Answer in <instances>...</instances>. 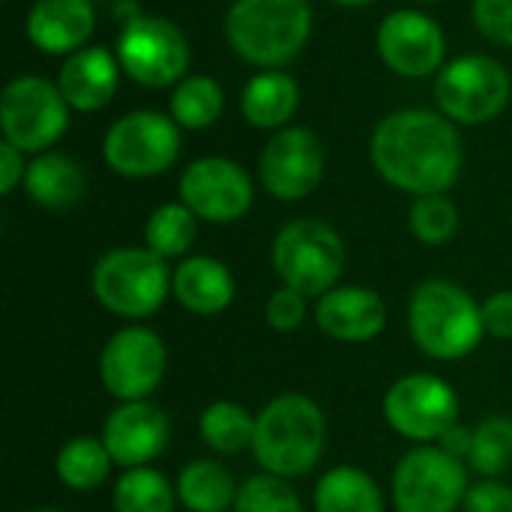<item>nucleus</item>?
I'll return each instance as SVG.
<instances>
[{
  "label": "nucleus",
  "mask_w": 512,
  "mask_h": 512,
  "mask_svg": "<svg viewBox=\"0 0 512 512\" xmlns=\"http://www.w3.org/2000/svg\"><path fill=\"white\" fill-rule=\"evenodd\" d=\"M369 159L384 183L420 198L453 189L465 153L453 120L441 111L405 108L375 126Z\"/></svg>",
  "instance_id": "nucleus-1"
},
{
  "label": "nucleus",
  "mask_w": 512,
  "mask_h": 512,
  "mask_svg": "<svg viewBox=\"0 0 512 512\" xmlns=\"http://www.w3.org/2000/svg\"><path fill=\"white\" fill-rule=\"evenodd\" d=\"M327 450V417L306 393H279L255 414L252 456L264 474L297 480L318 468Z\"/></svg>",
  "instance_id": "nucleus-2"
},
{
  "label": "nucleus",
  "mask_w": 512,
  "mask_h": 512,
  "mask_svg": "<svg viewBox=\"0 0 512 512\" xmlns=\"http://www.w3.org/2000/svg\"><path fill=\"white\" fill-rule=\"evenodd\" d=\"M408 333L429 360L459 363L486 339L483 306L459 282L426 279L408 300Z\"/></svg>",
  "instance_id": "nucleus-3"
},
{
  "label": "nucleus",
  "mask_w": 512,
  "mask_h": 512,
  "mask_svg": "<svg viewBox=\"0 0 512 512\" xmlns=\"http://www.w3.org/2000/svg\"><path fill=\"white\" fill-rule=\"evenodd\" d=\"M312 21L309 0H234L225 15V39L240 60L279 69L303 51Z\"/></svg>",
  "instance_id": "nucleus-4"
},
{
  "label": "nucleus",
  "mask_w": 512,
  "mask_h": 512,
  "mask_svg": "<svg viewBox=\"0 0 512 512\" xmlns=\"http://www.w3.org/2000/svg\"><path fill=\"white\" fill-rule=\"evenodd\" d=\"M171 276L168 261L147 246H117L93 264L90 294L108 315L141 324L171 297Z\"/></svg>",
  "instance_id": "nucleus-5"
},
{
  "label": "nucleus",
  "mask_w": 512,
  "mask_h": 512,
  "mask_svg": "<svg viewBox=\"0 0 512 512\" xmlns=\"http://www.w3.org/2000/svg\"><path fill=\"white\" fill-rule=\"evenodd\" d=\"M270 261L282 285L318 300L333 291L345 273V243L339 231L321 219H291L276 231Z\"/></svg>",
  "instance_id": "nucleus-6"
},
{
  "label": "nucleus",
  "mask_w": 512,
  "mask_h": 512,
  "mask_svg": "<svg viewBox=\"0 0 512 512\" xmlns=\"http://www.w3.org/2000/svg\"><path fill=\"white\" fill-rule=\"evenodd\" d=\"M512 99L510 72L489 54H462L435 75L438 111L456 126H483Z\"/></svg>",
  "instance_id": "nucleus-7"
},
{
  "label": "nucleus",
  "mask_w": 512,
  "mask_h": 512,
  "mask_svg": "<svg viewBox=\"0 0 512 512\" xmlns=\"http://www.w3.org/2000/svg\"><path fill=\"white\" fill-rule=\"evenodd\" d=\"M471 489L468 465L438 444L411 447L393 468L390 498L396 512H456Z\"/></svg>",
  "instance_id": "nucleus-8"
},
{
  "label": "nucleus",
  "mask_w": 512,
  "mask_h": 512,
  "mask_svg": "<svg viewBox=\"0 0 512 512\" xmlns=\"http://www.w3.org/2000/svg\"><path fill=\"white\" fill-rule=\"evenodd\" d=\"M180 156V126L162 111H129L114 120L102 138L105 165L126 180L165 174Z\"/></svg>",
  "instance_id": "nucleus-9"
},
{
  "label": "nucleus",
  "mask_w": 512,
  "mask_h": 512,
  "mask_svg": "<svg viewBox=\"0 0 512 512\" xmlns=\"http://www.w3.org/2000/svg\"><path fill=\"white\" fill-rule=\"evenodd\" d=\"M168 375L165 339L147 324L114 330L99 351V381L117 402L153 399Z\"/></svg>",
  "instance_id": "nucleus-10"
},
{
  "label": "nucleus",
  "mask_w": 512,
  "mask_h": 512,
  "mask_svg": "<svg viewBox=\"0 0 512 512\" xmlns=\"http://www.w3.org/2000/svg\"><path fill=\"white\" fill-rule=\"evenodd\" d=\"M120 69L141 87H171L186 78L192 48L186 33L159 15H135L117 36Z\"/></svg>",
  "instance_id": "nucleus-11"
},
{
  "label": "nucleus",
  "mask_w": 512,
  "mask_h": 512,
  "mask_svg": "<svg viewBox=\"0 0 512 512\" xmlns=\"http://www.w3.org/2000/svg\"><path fill=\"white\" fill-rule=\"evenodd\" d=\"M69 102L60 87L39 75H18L0 93V132L3 141L21 153H45L63 138L69 126Z\"/></svg>",
  "instance_id": "nucleus-12"
},
{
  "label": "nucleus",
  "mask_w": 512,
  "mask_h": 512,
  "mask_svg": "<svg viewBox=\"0 0 512 512\" xmlns=\"http://www.w3.org/2000/svg\"><path fill=\"white\" fill-rule=\"evenodd\" d=\"M381 408L387 426L414 447L438 444L441 435L459 423L462 411L456 387L432 372H411L393 381Z\"/></svg>",
  "instance_id": "nucleus-13"
},
{
  "label": "nucleus",
  "mask_w": 512,
  "mask_h": 512,
  "mask_svg": "<svg viewBox=\"0 0 512 512\" xmlns=\"http://www.w3.org/2000/svg\"><path fill=\"white\" fill-rule=\"evenodd\" d=\"M180 201L210 225H231L252 210L255 186L246 168L228 156H201L180 174Z\"/></svg>",
  "instance_id": "nucleus-14"
},
{
  "label": "nucleus",
  "mask_w": 512,
  "mask_h": 512,
  "mask_svg": "<svg viewBox=\"0 0 512 512\" xmlns=\"http://www.w3.org/2000/svg\"><path fill=\"white\" fill-rule=\"evenodd\" d=\"M324 147L318 135L306 126H285L273 132L258 159V177L276 201L309 198L324 177Z\"/></svg>",
  "instance_id": "nucleus-15"
},
{
  "label": "nucleus",
  "mask_w": 512,
  "mask_h": 512,
  "mask_svg": "<svg viewBox=\"0 0 512 512\" xmlns=\"http://www.w3.org/2000/svg\"><path fill=\"white\" fill-rule=\"evenodd\" d=\"M381 60L402 78H429L444 69L447 36L441 24L420 9L390 12L375 36Z\"/></svg>",
  "instance_id": "nucleus-16"
},
{
  "label": "nucleus",
  "mask_w": 512,
  "mask_h": 512,
  "mask_svg": "<svg viewBox=\"0 0 512 512\" xmlns=\"http://www.w3.org/2000/svg\"><path fill=\"white\" fill-rule=\"evenodd\" d=\"M120 471L153 465L171 444V420L153 399L117 402L99 435Z\"/></svg>",
  "instance_id": "nucleus-17"
},
{
  "label": "nucleus",
  "mask_w": 512,
  "mask_h": 512,
  "mask_svg": "<svg viewBox=\"0 0 512 512\" xmlns=\"http://www.w3.org/2000/svg\"><path fill=\"white\" fill-rule=\"evenodd\" d=\"M312 315L324 336L345 345L375 342L387 330V303L366 285H336L315 300Z\"/></svg>",
  "instance_id": "nucleus-18"
},
{
  "label": "nucleus",
  "mask_w": 512,
  "mask_h": 512,
  "mask_svg": "<svg viewBox=\"0 0 512 512\" xmlns=\"http://www.w3.org/2000/svg\"><path fill=\"white\" fill-rule=\"evenodd\" d=\"M96 33L90 0H36L27 12V39L51 57H69L87 48Z\"/></svg>",
  "instance_id": "nucleus-19"
},
{
  "label": "nucleus",
  "mask_w": 512,
  "mask_h": 512,
  "mask_svg": "<svg viewBox=\"0 0 512 512\" xmlns=\"http://www.w3.org/2000/svg\"><path fill=\"white\" fill-rule=\"evenodd\" d=\"M171 297L198 318H216L231 309L237 297V279L228 264L213 255H189L174 267Z\"/></svg>",
  "instance_id": "nucleus-20"
},
{
  "label": "nucleus",
  "mask_w": 512,
  "mask_h": 512,
  "mask_svg": "<svg viewBox=\"0 0 512 512\" xmlns=\"http://www.w3.org/2000/svg\"><path fill=\"white\" fill-rule=\"evenodd\" d=\"M117 81H120V60L117 54L99 45H87L69 54L57 75V87L63 99L69 102L72 111L81 114L105 108L117 93Z\"/></svg>",
  "instance_id": "nucleus-21"
},
{
  "label": "nucleus",
  "mask_w": 512,
  "mask_h": 512,
  "mask_svg": "<svg viewBox=\"0 0 512 512\" xmlns=\"http://www.w3.org/2000/svg\"><path fill=\"white\" fill-rule=\"evenodd\" d=\"M300 105V87L288 72L279 69H261L252 75L240 93V111L249 126L279 132L288 126Z\"/></svg>",
  "instance_id": "nucleus-22"
},
{
  "label": "nucleus",
  "mask_w": 512,
  "mask_h": 512,
  "mask_svg": "<svg viewBox=\"0 0 512 512\" xmlns=\"http://www.w3.org/2000/svg\"><path fill=\"white\" fill-rule=\"evenodd\" d=\"M84 189H87L84 168L66 153L45 150L27 165L24 192L42 210H69L81 201Z\"/></svg>",
  "instance_id": "nucleus-23"
},
{
  "label": "nucleus",
  "mask_w": 512,
  "mask_h": 512,
  "mask_svg": "<svg viewBox=\"0 0 512 512\" xmlns=\"http://www.w3.org/2000/svg\"><path fill=\"white\" fill-rule=\"evenodd\" d=\"M315 512H384L378 480L357 465H336L324 471L312 492Z\"/></svg>",
  "instance_id": "nucleus-24"
},
{
  "label": "nucleus",
  "mask_w": 512,
  "mask_h": 512,
  "mask_svg": "<svg viewBox=\"0 0 512 512\" xmlns=\"http://www.w3.org/2000/svg\"><path fill=\"white\" fill-rule=\"evenodd\" d=\"M177 501L186 512H234L237 504V480L216 459L186 462L174 480Z\"/></svg>",
  "instance_id": "nucleus-25"
},
{
  "label": "nucleus",
  "mask_w": 512,
  "mask_h": 512,
  "mask_svg": "<svg viewBox=\"0 0 512 512\" xmlns=\"http://www.w3.org/2000/svg\"><path fill=\"white\" fill-rule=\"evenodd\" d=\"M111 468H117V465H114L105 441L102 438H93V435H75V438H69L57 450V459H54L57 480L69 492H78V495L96 492L111 477Z\"/></svg>",
  "instance_id": "nucleus-26"
},
{
  "label": "nucleus",
  "mask_w": 512,
  "mask_h": 512,
  "mask_svg": "<svg viewBox=\"0 0 512 512\" xmlns=\"http://www.w3.org/2000/svg\"><path fill=\"white\" fill-rule=\"evenodd\" d=\"M198 435L210 453L237 456L243 450H252L255 414L249 408H243L240 402H231V399L210 402L198 417Z\"/></svg>",
  "instance_id": "nucleus-27"
},
{
  "label": "nucleus",
  "mask_w": 512,
  "mask_h": 512,
  "mask_svg": "<svg viewBox=\"0 0 512 512\" xmlns=\"http://www.w3.org/2000/svg\"><path fill=\"white\" fill-rule=\"evenodd\" d=\"M198 222L201 219L183 201H168L147 216L144 246L165 261H183L198 240Z\"/></svg>",
  "instance_id": "nucleus-28"
},
{
  "label": "nucleus",
  "mask_w": 512,
  "mask_h": 512,
  "mask_svg": "<svg viewBox=\"0 0 512 512\" xmlns=\"http://www.w3.org/2000/svg\"><path fill=\"white\" fill-rule=\"evenodd\" d=\"M177 504V486L153 465L120 471L111 489L114 512H174Z\"/></svg>",
  "instance_id": "nucleus-29"
},
{
  "label": "nucleus",
  "mask_w": 512,
  "mask_h": 512,
  "mask_svg": "<svg viewBox=\"0 0 512 512\" xmlns=\"http://www.w3.org/2000/svg\"><path fill=\"white\" fill-rule=\"evenodd\" d=\"M171 120L183 129H210L225 111V93L210 75H186L171 93Z\"/></svg>",
  "instance_id": "nucleus-30"
},
{
  "label": "nucleus",
  "mask_w": 512,
  "mask_h": 512,
  "mask_svg": "<svg viewBox=\"0 0 512 512\" xmlns=\"http://www.w3.org/2000/svg\"><path fill=\"white\" fill-rule=\"evenodd\" d=\"M468 468L486 480L504 477L512 468V417L489 414L474 426V447Z\"/></svg>",
  "instance_id": "nucleus-31"
},
{
  "label": "nucleus",
  "mask_w": 512,
  "mask_h": 512,
  "mask_svg": "<svg viewBox=\"0 0 512 512\" xmlns=\"http://www.w3.org/2000/svg\"><path fill=\"white\" fill-rule=\"evenodd\" d=\"M408 228L423 246H447L459 231V207L441 195H420L408 210Z\"/></svg>",
  "instance_id": "nucleus-32"
},
{
  "label": "nucleus",
  "mask_w": 512,
  "mask_h": 512,
  "mask_svg": "<svg viewBox=\"0 0 512 512\" xmlns=\"http://www.w3.org/2000/svg\"><path fill=\"white\" fill-rule=\"evenodd\" d=\"M234 512H306V507L291 480L261 471L240 483Z\"/></svg>",
  "instance_id": "nucleus-33"
},
{
  "label": "nucleus",
  "mask_w": 512,
  "mask_h": 512,
  "mask_svg": "<svg viewBox=\"0 0 512 512\" xmlns=\"http://www.w3.org/2000/svg\"><path fill=\"white\" fill-rule=\"evenodd\" d=\"M309 318V297L288 288V285H279L270 297H267V306H264V321L270 330L276 333H297Z\"/></svg>",
  "instance_id": "nucleus-34"
},
{
  "label": "nucleus",
  "mask_w": 512,
  "mask_h": 512,
  "mask_svg": "<svg viewBox=\"0 0 512 512\" xmlns=\"http://www.w3.org/2000/svg\"><path fill=\"white\" fill-rule=\"evenodd\" d=\"M471 18L486 39L512 48V0H474Z\"/></svg>",
  "instance_id": "nucleus-35"
},
{
  "label": "nucleus",
  "mask_w": 512,
  "mask_h": 512,
  "mask_svg": "<svg viewBox=\"0 0 512 512\" xmlns=\"http://www.w3.org/2000/svg\"><path fill=\"white\" fill-rule=\"evenodd\" d=\"M462 512H512V486L501 477H480L477 483H471Z\"/></svg>",
  "instance_id": "nucleus-36"
},
{
  "label": "nucleus",
  "mask_w": 512,
  "mask_h": 512,
  "mask_svg": "<svg viewBox=\"0 0 512 512\" xmlns=\"http://www.w3.org/2000/svg\"><path fill=\"white\" fill-rule=\"evenodd\" d=\"M480 306H483L486 336L501 339V342H512V288L489 294Z\"/></svg>",
  "instance_id": "nucleus-37"
},
{
  "label": "nucleus",
  "mask_w": 512,
  "mask_h": 512,
  "mask_svg": "<svg viewBox=\"0 0 512 512\" xmlns=\"http://www.w3.org/2000/svg\"><path fill=\"white\" fill-rule=\"evenodd\" d=\"M27 165L30 162H24V153L15 144L0 141V195H12L18 186H24Z\"/></svg>",
  "instance_id": "nucleus-38"
},
{
  "label": "nucleus",
  "mask_w": 512,
  "mask_h": 512,
  "mask_svg": "<svg viewBox=\"0 0 512 512\" xmlns=\"http://www.w3.org/2000/svg\"><path fill=\"white\" fill-rule=\"evenodd\" d=\"M438 447H441L444 453H450V456H456V459H462V462L468 465V456H471V447H474V429L456 423V426H450V429L441 435Z\"/></svg>",
  "instance_id": "nucleus-39"
},
{
  "label": "nucleus",
  "mask_w": 512,
  "mask_h": 512,
  "mask_svg": "<svg viewBox=\"0 0 512 512\" xmlns=\"http://www.w3.org/2000/svg\"><path fill=\"white\" fill-rule=\"evenodd\" d=\"M330 3H336V6H348V9H357V6H369V3H375V0H330Z\"/></svg>",
  "instance_id": "nucleus-40"
},
{
  "label": "nucleus",
  "mask_w": 512,
  "mask_h": 512,
  "mask_svg": "<svg viewBox=\"0 0 512 512\" xmlns=\"http://www.w3.org/2000/svg\"><path fill=\"white\" fill-rule=\"evenodd\" d=\"M30 512H63V510H57V507H39V510H30Z\"/></svg>",
  "instance_id": "nucleus-41"
},
{
  "label": "nucleus",
  "mask_w": 512,
  "mask_h": 512,
  "mask_svg": "<svg viewBox=\"0 0 512 512\" xmlns=\"http://www.w3.org/2000/svg\"><path fill=\"white\" fill-rule=\"evenodd\" d=\"M420 3H441V0H420Z\"/></svg>",
  "instance_id": "nucleus-42"
}]
</instances>
